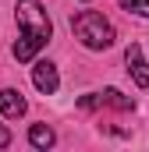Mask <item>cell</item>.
Returning <instances> with one entry per match:
<instances>
[{
    "label": "cell",
    "mask_w": 149,
    "mask_h": 152,
    "mask_svg": "<svg viewBox=\"0 0 149 152\" xmlns=\"http://www.w3.org/2000/svg\"><path fill=\"white\" fill-rule=\"evenodd\" d=\"M18 28H21V36L14 42V60H21V64L36 60V53L53 36V25L39 0H18Z\"/></svg>",
    "instance_id": "1"
},
{
    "label": "cell",
    "mask_w": 149,
    "mask_h": 152,
    "mask_svg": "<svg viewBox=\"0 0 149 152\" xmlns=\"http://www.w3.org/2000/svg\"><path fill=\"white\" fill-rule=\"evenodd\" d=\"M71 32L74 39L85 46V50H107V46H114V25L100 14V11H78L71 18Z\"/></svg>",
    "instance_id": "2"
},
{
    "label": "cell",
    "mask_w": 149,
    "mask_h": 152,
    "mask_svg": "<svg viewBox=\"0 0 149 152\" xmlns=\"http://www.w3.org/2000/svg\"><path fill=\"white\" fill-rule=\"evenodd\" d=\"M124 60H128V75L135 78V85L139 88H149V60H142V46L139 42H131L124 50Z\"/></svg>",
    "instance_id": "3"
},
{
    "label": "cell",
    "mask_w": 149,
    "mask_h": 152,
    "mask_svg": "<svg viewBox=\"0 0 149 152\" xmlns=\"http://www.w3.org/2000/svg\"><path fill=\"white\" fill-rule=\"evenodd\" d=\"M32 85H36L43 96H53L57 88H60V78H57V67L50 64V60H36V67H32Z\"/></svg>",
    "instance_id": "4"
},
{
    "label": "cell",
    "mask_w": 149,
    "mask_h": 152,
    "mask_svg": "<svg viewBox=\"0 0 149 152\" xmlns=\"http://www.w3.org/2000/svg\"><path fill=\"white\" fill-rule=\"evenodd\" d=\"M25 110H29V103H25V96H21L18 88H0V113L4 117L14 120V117L25 113Z\"/></svg>",
    "instance_id": "5"
},
{
    "label": "cell",
    "mask_w": 149,
    "mask_h": 152,
    "mask_svg": "<svg viewBox=\"0 0 149 152\" xmlns=\"http://www.w3.org/2000/svg\"><path fill=\"white\" fill-rule=\"evenodd\" d=\"M29 142H32L36 149H53L57 134H53V127H50V124H32V127H29Z\"/></svg>",
    "instance_id": "6"
},
{
    "label": "cell",
    "mask_w": 149,
    "mask_h": 152,
    "mask_svg": "<svg viewBox=\"0 0 149 152\" xmlns=\"http://www.w3.org/2000/svg\"><path fill=\"white\" fill-rule=\"evenodd\" d=\"M100 99H103V103H110L114 110H135V103H131L124 92H117V88H103V92H100Z\"/></svg>",
    "instance_id": "7"
},
{
    "label": "cell",
    "mask_w": 149,
    "mask_h": 152,
    "mask_svg": "<svg viewBox=\"0 0 149 152\" xmlns=\"http://www.w3.org/2000/svg\"><path fill=\"white\" fill-rule=\"evenodd\" d=\"M124 11H131V14H139V18H149V0H117Z\"/></svg>",
    "instance_id": "8"
},
{
    "label": "cell",
    "mask_w": 149,
    "mask_h": 152,
    "mask_svg": "<svg viewBox=\"0 0 149 152\" xmlns=\"http://www.w3.org/2000/svg\"><path fill=\"white\" fill-rule=\"evenodd\" d=\"M7 145H11V131H7V127H0V149H7Z\"/></svg>",
    "instance_id": "9"
}]
</instances>
